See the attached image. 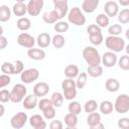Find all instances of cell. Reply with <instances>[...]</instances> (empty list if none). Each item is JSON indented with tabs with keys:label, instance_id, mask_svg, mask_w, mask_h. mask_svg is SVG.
<instances>
[{
	"label": "cell",
	"instance_id": "1",
	"mask_svg": "<svg viewBox=\"0 0 129 129\" xmlns=\"http://www.w3.org/2000/svg\"><path fill=\"white\" fill-rule=\"evenodd\" d=\"M83 57L88 67H96L101 63V55L94 46H86L83 49Z\"/></svg>",
	"mask_w": 129,
	"mask_h": 129
},
{
	"label": "cell",
	"instance_id": "11",
	"mask_svg": "<svg viewBox=\"0 0 129 129\" xmlns=\"http://www.w3.org/2000/svg\"><path fill=\"white\" fill-rule=\"evenodd\" d=\"M118 58L115 52L112 51H106L102 56H101V62L106 67V68H113L116 62H117Z\"/></svg>",
	"mask_w": 129,
	"mask_h": 129
},
{
	"label": "cell",
	"instance_id": "29",
	"mask_svg": "<svg viewBox=\"0 0 129 129\" xmlns=\"http://www.w3.org/2000/svg\"><path fill=\"white\" fill-rule=\"evenodd\" d=\"M99 123H101V115L97 112L90 113L89 116L87 117V124L90 127H92V126H95Z\"/></svg>",
	"mask_w": 129,
	"mask_h": 129
},
{
	"label": "cell",
	"instance_id": "47",
	"mask_svg": "<svg viewBox=\"0 0 129 129\" xmlns=\"http://www.w3.org/2000/svg\"><path fill=\"white\" fill-rule=\"evenodd\" d=\"M10 101V92L8 90H1L0 91V102L7 103Z\"/></svg>",
	"mask_w": 129,
	"mask_h": 129
},
{
	"label": "cell",
	"instance_id": "21",
	"mask_svg": "<svg viewBox=\"0 0 129 129\" xmlns=\"http://www.w3.org/2000/svg\"><path fill=\"white\" fill-rule=\"evenodd\" d=\"M42 19L47 24H53V23L57 22L58 16H57V14H56V12L54 10H50V11H46V12L43 13Z\"/></svg>",
	"mask_w": 129,
	"mask_h": 129
},
{
	"label": "cell",
	"instance_id": "9",
	"mask_svg": "<svg viewBox=\"0 0 129 129\" xmlns=\"http://www.w3.org/2000/svg\"><path fill=\"white\" fill-rule=\"evenodd\" d=\"M54 11L58 16V20L62 19L69 12V6L67 0H53Z\"/></svg>",
	"mask_w": 129,
	"mask_h": 129
},
{
	"label": "cell",
	"instance_id": "27",
	"mask_svg": "<svg viewBox=\"0 0 129 129\" xmlns=\"http://www.w3.org/2000/svg\"><path fill=\"white\" fill-rule=\"evenodd\" d=\"M11 17V10L7 5L0 6V22H7Z\"/></svg>",
	"mask_w": 129,
	"mask_h": 129
},
{
	"label": "cell",
	"instance_id": "25",
	"mask_svg": "<svg viewBox=\"0 0 129 129\" xmlns=\"http://www.w3.org/2000/svg\"><path fill=\"white\" fill-rule=\"evenodd\" d=\"M109 23H110V19L105 13H100L97 15V17H96V25L97 26H99L100 28H105V27L109 26Z\"/></svg>",
	"mask_w": 129,
	"mask_h": 129
},
{
	"label": "cell",
	"instance_id": "38",
	"mask_svg": "<svg viewBox=\"0 0 129 129\" xmlns=\"http://www.w3.org/2000/svg\"><path fill=\"white\" fill-rule=\"evenodd\" d=\"M37 107H38V109H39L40 111L43 112V111H45V110H47L48 108L53 107V106H52V103H51L50 99L42 98V99H40V101L37 103Z\"/></svg>",
	"mask_w": 129,
	"mask_h": 129
},
{
	"label": "cell",
	"instance_id": "4",
	"mask_svg": "<svg viewBox=\"0 0 129 129\" xmlns=\"http://www.w3.org/2000/svg\"><path fill=\"white\" fill-rule=\"evenodd\" d=\"M26 93H27V89L23 84H16L13 86L10 92V101L15 104L20 103L26 97Z\"/></svg>",
	"mask_w": 129,
	"mask_h": 129
},
{
	"label": "cell",
	"instance_id": "12",
	"mask_svg": "<svg viewBox=\"0 0 129 129\" xmlns=\"http://www.w3.org/2000/svg\"><path fill=\"white\" fill-rule=\"evenodd\" d=\"M50 88H49V85L45 82H38L34 85L33 87V95L36 96L37 98L38 97H44L48 94Z\"/></svg>",
	"mask_w": 129,
	"mask_h": 129
},
{
	"label": "cell",
	"instance_id": "8",
	"mask_svg": "<svg viewBox=\"0 0 129 129\" xmlns=\"http://www.w3.org/2000/svg\"><path fill=\"white\" fill-rule=\"evenodd\" d=\"M17 43L25 48H32L35 44V39L32 35L26 33V32H22L17 36Z\"/></svg>",
	"mask_w": 129,
	"mask_h": 129
},
{
	"label": "cell",
	"instance_id": "52",
	"mask_svg": "<svg viewBox=\"0 0 129 129\" xmlns=\"http://www.w3.org/2000/svg\"><path fill=\"white\" fill-rule=\"evenodd\" d=\"M90 129H105V126H104V124L101 122V123H99V124H97V125H95V126L90 127Z\"/></svg>",
	"mask_w": 129,
	"mask_h": 129
},
{
	"label": "cell",
	"instance_id": "6",
	"mask_svg": "<svg viewBox=\"0 0 129 129\" xmlns=\"http://www.w3.org/2000/svg\"><path fill=\"white\" fill-rule=\"evenodd\" d=\"M39 78V71L35 68L24 70L20 74V79L24 84H31Z\"/></svg>",
	"mask_w": 129,
	"mask_h": 129
},
{
	"label": "cell",
	"instance_id": "18",
	"mask_svg": "<svg viewBox=\"0 0 129 129\" xmlns=\"http://www.w3.org/2000/svg\"><path fill=\"white\" fill-rule=\"evenodd\" d=\"M36 43L41 49L45 48L51 43V36L46 32H41L36 38Z\"/></svg>",
	"mask_w": 129,
	"mask_h": 129
},
{
	"label": "cell",
	"instance_id": "16",
	"mask_svg": "<svg viewBox=\"0 0 129 129\" xmlns=\"http://www.w3.org/2000/svg\"><path fill=\"white\" fill-rule=\"evenodd\" d=\"M12 12H13L14 15H16V16L23 17V16L25 15V13H27L26 4H25L22 0L17 1V2L13 5V7H12Z\"/></svg>",
	"mask_w": 129,
	"mask_h": 129
},
{
	"label": "cell",
	"instance_id": "23",
	"mask_svg": "<svg viewBox=\"0 0 129 129\" xmlns=\"http://www.w3.org/2000/svg\"><path fill=\"white\" fill-rule=\"evenodd\" d=\"M99 109H100V111H101L102 114L109 115V114H111L113 112V109H114L113 103L111 101H109V100L102 101L101 104H100V106H99Z\"/></svg>",
	"mask_w": 129,
	"mask_h": 129
},
{
	"label": "cell",
	"instance_id": "20",
	"mask_svg": "<svg viewBox=\"0 0 129 129\" xmlns=\"http://www.w3.org/2000/svg\"><path fill=\"white\" fill-rule=\"evenodd\" d=\"M105 88L108 92L110 93H115L120 89V83L118 80L113 79V78H109L106 82H105Z\"/></svg>",
	"mask_w": 129,
	"mask_h": 129
},
{
	"label": "cell",
	"instance_id": "49",
	"mask_svg": "<svg viewBox=\"0 0 129 129\" xmlns=\"http://www.w3.org/2000/svg\"><path fill=\"white\" fill-rule=\"evenodd\" d=\"M118 127L119 129H129V119L124 117L118 120Z\"/></svg>",
	"mask_w": 129,
	"mask_h": 129
},
{
	"label": "cell",
	"instance_id": "44",
	"mask_svg": "<svg viewBox=\"0 0 129 129\" xmlns=\"http://www.w3.org/2000/svg\"><path fill=\"white\" fill-rule=\"evenodd\" d=\"M13 69H14V75L21 74L24 71V63L20 59H16L13 62Z\"/></svg>",
	"mask_w": 129,
	"mask_h": 129
},
{
	"label": "cell",
	"instance_id": "13",
	"mask_svg": "<svg viewBox=\"0 0 129 129\" xmlns=\"http://www.w3.org/2000/svg\"><path fill=\"white\" fill-rule=\"evenodd\" d=\"M105 14L108 17H114L119 12V6L116 1H107L104 5Z\"/></svg>",
	"mask_w": 129,
	"mask_h": 129
},
{
	"label": "cell",
	"instance_id": "34",
	"mask_svg": "<svg viewBox=\"0 0 129 129\" xmlns=\"http://www.w3.org/2000/svg\"><path fill=\"white\" fill-rule=\"evenodd\" d=\"M118 21L121 24H127L129 22V9L124 8L118 12Z\"/></svg>",
	"mask_w": 129,
	"mask_h": 129
},
{
	"label": "cell",
	"instance_id": "37",
	"mask_svg": "<svg viewBox=\"0 0 129 129\" xmlns=\"http://www.w3.org/2000/svg\"><path fill=\"white\" fill-rule=\"evenodd\" d=\"M1 72L4 75H14V69H13V63L9 61H4L1 64Z\"/></svg>",
	"mask_w": 129,
	"mask_h": 129
},
{
	"label": "cell",
	"instance_id": "40",
	"mask_svg": "<svg viewBox=\"0 0 129 129\" xmlns=\"http://www.w3.org/2000/svg\"><path fill=\"white\" fill-rule=\"evenodd\" d=\"M118 66L123 71H128L129 70V56H128V54H124L119 58Z\"/></svg>",
	"mask_w": 129,
	"mask_h": 129
},
{
	"label": "cell",
	"instance_id": "15",
	"mask_svg": "<svg viewBox=\"0 0 129 129\" xmlns=\"http://www.w3.org/2000/svg\"><path fill=\"white\" fill-rule=\"evenodd\" d=\"M37 103H38V100H37V97L34 96L33 94H30V95H27L23 101H22V106L24 109L26 110H32L34 109L36 106H37Z\"/></svg>",
	"mask_w": 129,
	"mask_h": 129
},
{
	"label": "cell",
	"instance_id": "19",
	"mask_svg": "<svg viewBox=\"0 0 129 129\" xmlns=\"http://www.w3.org/2000/svg\"><path fill=\"white\" fill-rule=\"evenodd\" d=\"M99 5V0H84L82 3V10L86 13H93Z\"/></svg>",
	"mask_w": 129,
	"mask_h": 129
},
{
	"label": "cell",
	"instance_id": "26",
	"mask_svg": "<svg viewBox=\"0 0 129 129\" xmlns=\"http://www.w3.org/2000/svg\"><path fill=\"white\" fill-rule=\"evenodd\" d=\"M87 75L92 78H99L103 75V67L102 66H96V67H88L87 69Z\"/></svg>",
	"mask_w": 129,
	"mask_h": 129
},
{
	"label": "cell",
	"instance_id": "54",
	"mask_svg": "<svg viewBox=\"0 0 129 129\" xmlns=\"http://www.w3.org/2000/svg\"><path fill=\"white\" fill-rule=\"evenodd\" d=\"M119 3H120L121 5H123V6H127V5H129V0H126V1H122V0H120Z\"/></svg>",
	"mask_w": 129,
	"mask_h": 129
},
{
	"label": "cell",
	"instance_id": "22",
	"mask_svg": "<svg viewBox=\"0 0 129 129\" xmlns=\"http://www.w3.org/2000/svg\"><path fill=\"white\" fill-rule=\"evenodd\" d=\"M64 76L67 77V79H73L79 76V68L76 64H69L64 69Z\"/></svg>",
	"mask_w": 129,
	"mask_h": 129
},
{
	"label": "cell",
	"instance_id": "43",
	"mask_svg": "<svg viewBox=\"0 0 129 129\" xmlns=\"http://www.w3.org/2000/svg\"><path fill=\"white\" fill-rule=\"evenodd\" d=\"M61 89L67 90V89H77L76 87V82L73 79H64L61 82Z\"/></svg>",
	"mask_w": 129,
	"mask_h": 129
},
{
	"label": "cell",
	"instance_id": "35",
	"mask_svg": "<svg viewBox=\"0 0 129 129\" xmlns=\"http://www.w3.org/2000/svg\"><path fill=\"white\" fill-rule=\"evenodd\" d=\"M70 28V25L68 22L66 21H62V20H59L57 21L55 24H54V30L58 33V34H61L63 32H67Z\"/></svg>",
	"mask_w": 129,
	"mask_h": 129
},
{
	"label": "cell",
	"instance_id": "31",
	"mask_svg": "<svg viewBox=\"0 0 129 129\" xmlns=\"http://www.w3.org/2000/svg\"><path fill=\"white\" fill-rule=\"evenodd\" d=\"M64 124L67 125V127H76L78 124V116L68 113L64 116Z\"/></svg>",
	"mask_w": 129,
	"mask_h": 129
},
{
	"label": "cell",
	"instance_id": "14",
	"mask_svg": "<svg viewBox=\"0 0 129 129\" xmlns=\"http://www.w3.org/2000/svg\"><path fill=\"white\" fill-rule=\"evenodd\" d=\"M29 124L33 127V129H45L46 128V122L38 114L32 115L29 118Z\"/></svg>",
	"mask_w": 129,
	"mask_h": 129
},
{
	"label": "cell",
	"instance_id": "55",
	"mask_svg": "<svg viewBox=\"0 0 129 129\" xmlns=\"http://www.w3.org/2000/svg\"><path fill=\"white\" fill-rule=\"evenodd\" d=\"M1 35H3V27L0 25V36Z\"/></svg>",
	"mask_w": 129,
	"mask_h": 129
},
{
	"label": "cell",
	"instance_id": "2",
	"mask_svg": "<svg viewBox=\"0 0 129 129\" xmlns=\"http://www.w3.org/2000/svg\"><path fill=\"white\" fill-rule=\"evenodd\" d=\"M105 45L112 52H120L125 47V40L120 36H111L108 35L105 39Z\"/></svg>",
	"mask_w": 129,
	"mask_h": 129
},
{
	"label": "cell",
	"instance_id": "17",
	"mask_svg": "<svg viewBox=\"0 0 129 129\" xmlns=\"http://www.w3.org/2000/svg\"><path fill=\"white\" fill-rule=\"evenodd\" d=\"M27 55L33 60H41L45 57V51L41 48H29L27 50Z\"/></svg>",
	"mask_w": 129,
	"mask_h": 129
},
{
	"label": "cell",
	"instance_id": "41",
	"mask_svg": "<svg viewBox=\"0 0 129 129\" xmlns=\"http://www.w3.org/2000/svg\"><path fill=\"white\" fill-rule=\"evenodd\" d=\"M62 96H63V99L69 100V101H73L77 96V89L62 90Z\"/></svg>",
	"mask_w": 129,
	"mask_h": 129
},
{
	"label": "cell",
	"instance_id": "56",
	"mask_svg": "<svg viewBox=\"0 0 129 129\" xmlns=\"http://www.w3.org/2000/svg\"><path fill=\"white\" fill-rule=\"evenodd\" d=\"M64 129H78L77 127H66Z\"/></svg>",
	"mask_w": 129,
	"mask_h": 129
},
{
	"label": "cell",
	"instance_id": "39",
	"mask_svg": "<svg viewBox=\"0 0 129 129\" xmlns=\"http://www.w3.org/2000/svg\"><path fill=\"white\" fill-rule=\"evenodd\" d=\"M122 30H123V28L120 24H112L108 28L109 35H111V36H119L121 34Z\"/></svg>",
	"mask_w": 129,
	"mask_h": 129
},
{
	"label": "cell",
	"instance_id": "24",
	"mask_svg": "<svg viewBox=\"0 0 129 129\" xmlns=\"http://www.w3.org/2000/svg\"><path fill=\"white\" fill-rule=\"evenodd\" d=\"M16 26L19 30L26 31L31 27V21L27 17H20L16 22Z\"/></svg>",
	"mask_w": 129,
	"mask_h": 129
},
{
	"label": "cell",
	"instance_id": "46",
	"mask_svg": "<svg viewBox=\"0 0 129 129\" xmlns=\"http://www.w3.org/2000/svg\"><path fill=\"white\" fill-rule=\"evenodd\" d=\"M87 32L89 35H92V34H96V33H101L102 30L99 26H97L96 24H90L88 27H87Z\"/></svg>",
	"mask_w": 129,
	"mask_h": 129
},
{
	"label": "cell",
	"instance_id": "7",
	"mask_svg": "<svg viewBox=\"0 0 129 129\" xmlns=\"http://www.w3.org/2000/svg\"><path fill=\"white\" fill-rule=\"evenodd\" d=\"M27 115L24 112H18L10 119V125L14 129H21L27 122Z\"/></svg>",
	"mask_w": 129,
	"mask_h": 129
},
{
	"label": "cell",
	"instance_id": "42",
	"mask_svg": "<svg viewBox=\"0 0 129 129\" xmlns=\"http://www.w3.org/2000/svg\"><path fill=\"white\" fill-rule=\"evenodd\" d=\"M89 38H90L91 43L94 44V45H100V44L103 42V39H104L102 32H101V33H96V34L89 35Z\"/></svg>",
	"mask_w": 129,
	"mask_h": 129
},
{
	"label": "cell",
	"instance_id": "48",
	"mask_svg": "<svg viewBox=\"0 0 129 129\" xmlns=\"http://www.w3.org/2000/svg\"><path fill=\"white\" fill-rule=\"evenodd\" d=\"M10 83H11V79H10L9 76L4 75V74L3 75H0V89L8 86Z\"/></svg>",
	"mask_w": 129,
	"mask_h": 129
},
{
	"label": "cell",
	"instance_id": "5",
	"mask_svg": "<svg viewBox=\"0 0 129 129\" xmlns=\"http://www.w3.org/2000/svg\"><path fill=\"white\" fill-rule=\"evenodd\" d=\"M115 111L119 114H124L129 111V96L127 94L119 95L113 105Z\"/></svg>",
	"mask_w": 129,
	"mask_h": 129
},
{
	"label": "cell",
	"instance_id": "3",
	"mask_svg": "<svg viewBox=\"0 0 129 129\" xmlns=\"http://www.w3.org/2000/svg\"><path fill=\"white\" fill-rule=\"evenodd\" d=\"M68 20L76 26H83L86 23V17L79 7H73L68 12Z\"/></svg>",
	"mask_w": 129,
	"mask_h": 129
},
{
	"label": "cell",
	"instance_id": "28",
	"mask_svg": "<svg viewBox=\"0 0 129 129\" xmlns=\"http://www.w3.org/2000/svg\"><path fill=\"white\" fill-rule=\"evenodd\" d=\"M51 43L55 48H61L64 46L66 44V39L64 36L62 34H58L56 33L55 35H53V37H51Z\"/></svg>",
	"mask_w": 129,
	"mask_h": 129
},
{
	"label": "cell",
	"instance_id": "51",
	"mask_svg": "<svg viewBox=\"0 0 129 129\" xmlns=\"http://www.w3.org/2000/svg\"><path fill=\"white\" fill-rule=\"evenodd\" d=\"M7 45H8V40H7V38H6L5 36L1 35V36H0V50L6 48Z\"/></svg>",
	"mask_w": 129,
	"mask_h": 129
},
{
	"label": "cell",
	"instance_id": "53",
	"mask_svg": "<svg viewBox=\"0 0 129 129\" xmlns=\"http://www.w3.org/2000/svg\"><path fill=\"white\" fill-rule=\"evenodd\" d=\"M4 113H5V107L0 104V117H2L4 115Z\"/></svg>",
	"mask_w": 129,
	"mask_h": 129
},
{
	"label": "cell",
	"instance_id": "45",
	"mask_svg": "<svg viewBox=\"0 0 129 129\" xmlns=\"http://www.w3.org/2000/svg\"><path fill=\"white\" fill-rule=\"evenodd\" d=\"M42 113H43V117L45 119H47V120H52L55 117V109H54V107H50L47 110L43 111Z\"/></svg>",
	"mask_w": 129,
	"mask_h": 129
},
{
	"label": "cell",
	"instance_id": "50",
	"mask_svg": "<svg viewBox=\"0 0 129 129\" xmlns=\"http://www.w3.org/2000/svg\"><path fill=\"white\" fill-rule=\"evenodd\" d=\"M49 129H63L62 122L59 120H52L49 123Z\"/></svg>",
	"mask_w": 129,
	"mask_h": 129
},
{
	"label": "cell",
	"instance_id": "30",
	"mask_svg": "<svg viewBox=\"0 0 129 129\" xmlns=\"http://www.w3.org/2000/svg\"><path fill=\"white\" fill-rule=\"evenodd\" d=\"M50 101L52 103V106L53 107H60L63 103V96L61 93L59 92H54L52 95H51V98H50Z\"/></svg>",
	"mask_w": 129,
	"mask_h": 129
},
{
	"label": "cell",
	"instance_id": "10",
	"mask_svg": "<svg viewBox=\"0 0 129 129\" xmlns=\"http://www.w3.org/2000/svg\"><path fill=\"white\" fill-rule=\"evenodd\" d=\"M26 7L27 13L30 16H37L43 7V0H30L26 4Z\"/></svg>",
	"mask_w": 129,
	"mask_h": 129
},
{
	"label": "cell",
	"instance_id": "32",
	"mask_svg": "<svg viewBox=\"0 0 129 129\" xmlns=\"http://www.w3.org/2000/svg\"><path fill=\"white\" fill-rule=\"evenodd\" d=\"M87 79H88L87 73L83 72V73L79 74V76L77 77V81H75L76 82L77 89H83V88H85V86L87 84Z\"/></svg>",
	"mask_w": 129,
	"mask_h": 129
},
{
	"label": "cell",
	"instance_id": "36",
	"mask_svg": "<svg viewBox=\"0 0 129 129\" xmlns=\"http://www.w3.org/2000/svg\"><path fill=\"white\" fill-rule=\"evenodd\" d=\"M97 108H98V103H97L96 100H89L84 105V110L88 114L93 113V112H96Z\"/></svg>",
	"mask_w": 129,
	"mask_h": 129
},
{
	"label": "cell",
	"instance_id": "33",
	"mask_svg": "<svg viewBox=\"0 0 129 129\" xmlns=\"http://www.w3.org/2000/svg\"><path fill=\"white\" fill-rule=\"evenodd\" d=\"M68 110H69V113L71 114H74V115H79L82 111V107H81V104L77 101H72L69 106H68Z\"/></svg>",
	"mask_w": 129,
	"mask_h": 129
}]
</instances>
